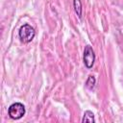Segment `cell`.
<instances>
[{"instance_id":"cell-1","label":"cell","mask_w":123,"mask_h":123,"mask_svg":"<svg viewBox=\"0 0 123 123\" xmlns=\"http://www.w3.org/2000/svg\"><path fill=\"white\" fill-rule=\"evenodd\" d=\"M19 38L22 42L24 43H28L30 41L33 40V38L35 37V35H36V32H35V29L29 25V24H24L23 26L20 27L19 29Z\"/></svg>"},{"instance_id":"cell-2","label":"cell","mask_w":123,"mask_h":123,"mask_svg":"<svg viewBox=\"0 0 123 123\" xmlns=\"http://www.w3.org/2000/svg\"><path fill=\"white\" fill-rule=\"evenodd\" d=\"M8 112L11 118L17 120V119H20L25 114V107L21 103H18V102L13 103L10 106Z\"/></svg>"},{"instance_id":"cell-3","label":"cell","mask_w":123,"mask_h":123,"mask_svg":"<svg viewBox=\"0 0 123 123\" xmlns=\"http://www.w3.org/2000/svg\"><path fill=\"white\" fill-rule=\"evenodd\" d=\"M83 61H84V63H85L86 68L90 69L93 66L94 61H95V54H94V51L90 45H86L85 47Z\"/></svg>"},{"instance_id":"cell-4","label":"cell","mask_w":123,"mask_h":123,"mask_svg":"<svg viewBox=\"0 0 123 123\" xmlns=\"http://www.w3.org/2000/svg\"><path fill=\"white\" fill-rule=\"evenodd\" d=\"M82 122L83 123H94L95 122V119H94V114L92 111H86L85 113H84V117L82 119Z\"/></svg>"},{"instance_id":"cell-5","label":"cell","mask_w":123,"mask_h":123,"mask_svg":"<svg viewBox=\"0 0 123 123\" xmlns=\"http://www.w3.org/2000/svg\"><path fill=\"white\" fill-rule=\"evenodd\" d=\"M73 5H74V11H75L76 14L79 16V18H82L83 8H82V2H81V0H73Z\"/></svg>"},{"instance_id":"cell-6","label":"cell","mask_w":123,"mask_h":123,"mask_svg":"<svg viewBox=\"0 0 123 123\" xmlns=\"http://www.w3.org/2000/svg\"><path fill=\"white\" fill-rule=\"evenodd\" d=\"M95 78H94V76H88V78H87V80H86V86L88 88V89H92L93 87H94V85H95Z\"/></svg>"}]
</instances>
